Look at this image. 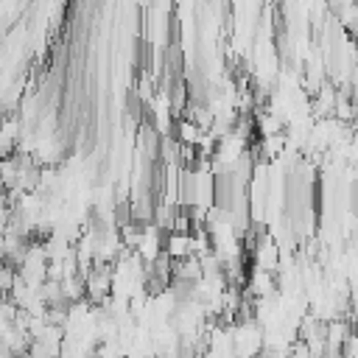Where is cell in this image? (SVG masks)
<instances>
[{
  "instance_id": "1",
  "label": "cell",
  "mask_w": 358,
  "mask_h": 358,
  "mask_svg": "<svg viewBox=\"0 0 358 358\" xmlns=\"http://www.w3.org/2000/svg\"><path fill=\"white\" fill-rule=\"evenodd\" d=\"M165 255H168L173 263L193 257V238H190V235L168 232V238H165Z\"/></svg>"
},
{
  "instance_id": "2",
  "label": "cell",
  "mask_w": 358,
  "mask_h": 358,
  "mask_svg": "<svg viewBox=\"0 0 358 358\" xmlns=\"http://www.w3.org/2000/svg\"><path fill=\"white\" fill-rule=\"evenodd\" d=\"M176 134H179V143L182 145H199V140H201V129L193 123V120H179V126H176Z\"/></svg>"
},
{
  "instance_id": "3",
  "label": "cell",
  "mask_w": 358,
  "mask_h": 358,
  "mask_svg": "<svg viewBox=\"0 0 358 358\" xmlns=\"http://www.w3.org/2000/svg\"><path fill=\"white\" fill-rule=\"evenodd\" d=\"M62 358H64V355H62Z\"/></svg>"
}]
</instances>
